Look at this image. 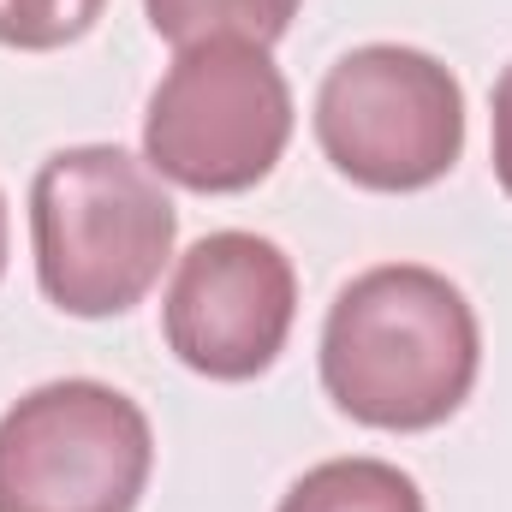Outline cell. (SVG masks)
Wrapping results in <instances>:
<instances>
[{
    "label": "cell",
    "instance_id": "cell-6",
    "mask_svg": "<svg viewBox=\"0 0 512 512\" xmlns=\"http://www.w3.org/2000/svg\"><path fill=\"white\" fill-rule=\"evenodd\" d=\"M298 316V274L292 256L262 233H209L179 256L167 298H161V334L167 352L209 376V382H256L286 352Z\"/></svg>",
    "mask_w": 512,
    "mask_h": 512
},
{
    "label": "cell",
    "instance_id": "cell-1",
    "mask_svg": "<svg viewBox=\"0 0 512 512\" xmlns=\"http://www.w3.org/2000/svg\"><path fill=\"white\" fill-rule=\"evenodd\" d=\"M483 328L471 298L423 262H382L340 286L322 322L328 399L387 435L441 429L477 387Z\"/></svg>",
    "mask_w": 512,
    "mask_h": 512
},
{
    "label": "cell",
    "instance_id": "cell-3",
    "mask_svg": "<svg viewBox=\"0 0 512 512\" xmlns=\"http://www.w3.org/2000/svg\"><path fill=\"white\" fill-rule=\"evenodd\" d=\"M292 120V84L274 54L245 36H209L173 48V66L149 90L143 161L179 191L233 197L280 167Z\"/></svg>",
    "mask_w": 512,
    "mask_h": 512
},
{
    "label": "cell",
    "instance_id": "cell-7",
    "mask_svg": "<svg viewBox=\"0 0 512 512\" xmlns=\"http://www.w3.org/2000/svg\"><path fill=\"white\" fill-rule=\"evenodd\" d=\"M274 512H429L411 471L387 459H322L310 465Z\"/></svg>",
    "mask_w": 512,
    "mask_h": 512
},
{
    "label": "cell",
    "instance_id": "cell-5",
    "mask_svg": "<svg viewBox=\"0 0 512 512\" xmlns=\"http://www.w3.org/2000/svg\"><path fill=\"white\" fill-rule=\"evenodd\" d=\"M149 471L155 429L114 382L60 376L0 417V512H137Z\"/></svg>",
    "mask_w": 512,
    "mask_h": 512
},
{
    "label": "cell",
    "instance_id": "cell-11",
    "mask_svg": "<svg viewBox=\"0 0 512 512\" xmlns=\"http://www.w3.org/2000/svg\"><path fill=\"white\" fill-rule=\"evenodd\" d=\"M6 239H12V227H6V191H0V280H6Z\"/></svg>",
    "mask_w": 512,
    "mask_h": 512
},
{
    "label": "cell",
    "instance_id": "cell-10",
    "mask_svg": "<svg viewBox=\"0 0 512 512\" xmlns=\"http://www.w3.org/2000/svg\"><path fill=\"white\" fill-rule=\"evenodd\" d=\"M495 179L512 197V66L495 78Z\"/></svg>",
    "mask_w": 512,
    "mask_h": 512
},
{
    "label": "cell",
    "instance_id": "cell-9",
    "mask_svg": "<svg viewBox=\"0 0 512 512\" xmlns=\"http://www.w3.org/2000/svg\"><path fill=\"white\" fill-rule=\"evenodd\" d=\"M108 0H0V48L48 54L96 30Z\"/></svg>",
    "mask_w": 512,
    "mask_h": 512
},
{
    "label": "cell",
    "instance_id": "cell-2",
    "mask_svg": "<svg viewBox=\"0 0 512 512\" xmlns=\"http://www.w3.org/2000/svg\"><path fill=\"white\" fill-rule=\"evenodd\" d=\"M179 239V209L120 143L54 149L30 179L36 280L54 310L102 322L149 298Z\"/></svg>",
    "mask_w": 512,
    "mask_h": 512
},
{
    "label": "cell",
    "instance_id": "cell-4",
    "mask_svg": "<svg viewBox=\"0 0 512 512\" xmlns=\"http://www.w3.org/2000/svg\"><path fill=\"white\" fill-rule=\"evenodd\" d=\"M316 143L364 191H423L465 155V90L453 66L405 42L340 54L316 90Z\"/></svg>",
    "mask_w": 512,
    "mask_h": 512
},
{
    "label": "cell",
    "instance_id": "cell-8",
    "mask_svg": "<svg viewBox=\"0 0 512 512\" xmlns=\"http://www.w3.org/2000/svg\"><path fill=\"white\" fill-rule=\"evenodd\" d=\"M298 6L304 0H143L149 30L173 48H191L209 36H245V42L274 48L292 30Z\"/></svg>",
    "mask_w": 512,
    "mask_h": 512
}]
</instances>
